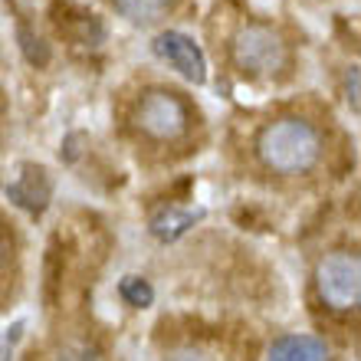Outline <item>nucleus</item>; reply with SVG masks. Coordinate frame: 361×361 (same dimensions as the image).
I'll use <instances>...</instances> for the list:
<instances>
[{
  "instance_id": "f257e3e1",
  "label": "nucleus",
  "mask_w": 361,
  "mask_h": 361,
  "mask_svg": "<svg viewBox=\"0 0 361 361\" xmlns=\"http://www.w3.org/2000/svg\"><path fill=\"white\" fill-rule=\"evenodd\" d=\"M259 161L276 174H305L312 171L322 154V135L305 118H276L257 138Z\"/></svg>"
},
{
  "instance_id": "f03ea898",
  "label": "nucleus",
  "mask_w": 361,
  "mask_h": 361,
  "mask_svg": "<svg viewBox=\"0 0 361 361\" xmlns=\"http://www.w3.org/2000/svg\"><path fill=\"white\" fill-rule=\"evenodd\" d=\"M233 59L250 76H276L289 63V49H286L283 37L273 27L247 23L233 37Z\"/></svg>"
},
{
  "instance_id": "7ed1b4c3",
  "label": "nucleus",
  "mask_w": 361,
  "mask_h": 361,
  "mask_svg": "<svg viewBox=\"0 0 361 361\" xmlns=\"http://www.w3.org/2000/svg\"><path fill=\"white\" fill-rule=\"evenodd\" d=\"M190 112L184 99L178 92H168V89H152V92L142 95V102L135 109V125L142 128L148 138L154 142H174L188 132Z\"/></svg>"
},
{
  "instance_id": "20e7f679",
  "label": "nucleus",
  "mask_w": 361,
  "mask_h": 361,
  "mask_svg": "<svg viewBox=\"0 0 361 361\" xmlns=\"http://www.w3.org/2000/svg\"><path fill=\"white\" fill-rule=\"evenodd\" d=\"M315 283L325 305L332 309H355L361 295V263L355 253H329L315 269Z\"/></svg>"
},
{
  "instance_id": "39448f33",
  "label": "nucleus",
  "mask_w": 361,
  "mask_h": 361,
  "mask_svg": "<svg viewBox=\"0 0 361 361\" xmlns=\"http://www.w3.org/2000/svg\"><path fill=\"white\" fill-rule=\"evenodd\" d=\"M154 53L161 59H168L188 82H194V86H204V82H207V59H204L200 47L188 33H178V30L158 33V37H154Z\"/></svg>"
},
{
  "instance_id": "423d86ee",
  "label": "nucleus",
  "mask_w": 361,
  "mask_h": 361,
  "mask_svg": "<svg viewBox=\"0 0 361 361\" xmlns=\"http://www.w3.org/2000/svg\"><path fill=\"white\" fill-rule=\"evenodd\" d=\"M7 197L23 207L27 214L39 217L43 210H47L49 197H53V178H49L47 168H39V164H23L17 174L13 184H7Z\"/></svg>"
},
{
  "instance_id": "0eeeda50",
  "label": "nucleus",
  "mask_w": 361,
  "mask_h": 361,
  "mask_svg": "<svg viewBox=\"0 0 361 361\" xmlns=\"http://www.w3.org/2000/svg\"><path fill=\"white\" fill-rule=\"evenodd\" d=\"M53 23L66 39L73 43H82V47H99L105 39V27L102 20L89 13V10L69 4V0H56L53 4Z\"/></svg>"
},
{
  "instance_id": "6e6552de",
  "label": "nucleus",
  "mask_w": 361,
  "mask_h": 361,
  "mask_svg": "<svg viewBox=\"0 0 361 361\" xmlns=\"http://www.w3.org/2000/svg\"><path fill=\"white\" fill-rule=\"evenodd\" d=\"M267 361H329V345L315 335H283L269 345Z\"/></svg>"
},
{
  "instance_id": "1a4fd4ad",
  "label": "nucleus",
  "mask_w": 361,
  "mask_h": 361,
  "mask_svg": "<svg viewBox=\"0 0 361 361\" xmlns=\"http://www.w3.org/2000/svg\"><path fill=\"white\" fill-rule=\"evenodd\" d=\"M204 217V210H178V207H164L161 214H154L152 217V233L164 243H171V240L184 237L197 220Z\"/></svg>"
},
{
  "instance_id": "9d476101",
  "label": "nucleus",
  "mask_w": 361,
  "mask_h": 361,
  "mask_svg": "<svg viewBox=\"0 0 361 361\" xmlns=\"http://www.w3.org/2000/svg\"><path fill=\"white\" fill-rule=\"evenodd\" d=\"M112 4L132 23H154L174 7V0H112Z\"/></svg>"
},
{
  "instance_id": "9b49d317",
  "label": "nucleus",
  "mask_w": 361,
  "mask_h": 361,
  "mask_svg": "<svg viewBox=\"0 0 361 361\" xmlns=\"http://www.w3.org/2000/svg\"><path fill=\"white\" fill-rule=\"evenodd\" d=\"M17 39H20V49H23V56H27V63H33L37 69H43L49 63V47L43 43V39L30 30L27 20H20L17 23Z\"/></svg>"
},
{
  "instance_id": "f8f14e48",
  "label": "nucleus",
  "mask_w": 361,
  "mask_h": 361,
  "mask_svg": "<svg viewBox=\"0 0 361 361\" xmlns=\"http://www.w3.org/2000/svg\"><path fill=\"white\" fill-rule=\"evenodd\" d=\"M118 295H122L128 305H135V309H148V305L154 302L152 283L142 279V276H125L122 283H118Z\"/></svg>"
},
{
  "instance_id": "ddd939ff",
  "label": "nucleus",
  "mask_w": 361,
  "mask_h": 361,
  "mask_svg": "<svg viewBox=\"0 0 361 361\" xmlns=\"http://www.w3.org/2000/svg\"><path fill=\"white\" fill-rule=\"evenodd\" d=\"M20 332H23V322H17L13 329H7V332H4V338H0V361L10 358V348H13V342L20 338Z\"/></svg>"
},
{
  "instance_id": "4468645a",
  "label": "nucleus",
  "mask_w": 361,
  "mask_h": 361,
  "mask_svg": "<svg viewBox=\"0 0 361 361\" xmlns=\"http://www.w3.org/2000/svg\"><path fill=\"white\" fill-rule=\"evenodd\" d=\"M348 102H352V109L358 112V69L348 73Z\"/></svg>"
},
{
  "instance_id": "2eb2a0df",
  "label": "nucleus",
  "mask_w": 361,
  "mask_h": 361,
  "mask_svg": "<svg viewBox=\"0 0 361 361\" xmlns=\"http://www.w3.org/2000/svg\"><path fill=\"white\" fill-rule=\"evenodd\" d=\"M171 361H204V358L194 352H178V355H171Z\"/></svg>"
}]
</instances>
